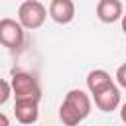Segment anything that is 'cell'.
Returning a JSON list of instances; mask_svg holds the SVG:
<instances>
[{
  "label": "cell",
  "mask_w": 126,
  "mask_h": 126,
  "mask_svg": "<svg viewBox=\"0 0 126 126\" xmlns=\"http://www.w3.org/2000/svg\"><path fill=\"white\" fill-rule=\"evenodd\" d=\"M91 108V96L81 89H71L59 106V120L65 126H79L85 118H89Z\"/></svg>",
  "instance_id": "6da1fadb"
},
{
  "label": "cell",
  "mask_w": 126,
  "mask_h": 126,
  "mask_svg": "<svg viewBox=\"0 0 126 126\" xmlns=\"http://www.w3.org/2000/svg\"><path fill=\"white\" fill-rule=\"evenodd\" d=\"M10 87H12V96L16 98V102H20V100L39 102V98H41L39 81L32 73H26V71L14 73L12 75V81H10Z\"/></svg>",
  "instance_id": "7a4b0ae2"
},
{
  "label": "cell",
  "mask_w": 126,
  "mask_h": 126,
  "mask_svg": "<svg viewBox=\"0 0 126 126\" xmlns=\"http://www.w3.org/2000/svg\"><path fill=\"white\" fill-rule=\"evenodd\" d=\"M47 10L39 0H26L18 8V22L24 30H37L43 26Z\"/></svg>",
  "instance_id": "3957f363"
},
{
  "label": "cell",
  "mask_w": 126,
  "mask_h": 126,
  "mask_svg": "<svg viewBox=\"0 0 126 126\" xmlns=\"http://www.w3.org/2000/svg\"><path fill=\"white\" fill-rule=\"evenodd\" d=\"M24 28L20 26V22L12 20V18H2L0 20V43L12 51L20 49L24 45Z\"/></svg>",
  "instance_id": "277c9868"
},
{
  "label": "cell",
  "mask_w": 126,
  "mask_h": 126,
  "mask_svg": "<svg viewBox=\"0 0 126 126\" xmlns=\"http://www.w3.org/2000/svg\"><path fill=\"white\" fill-rule=\"evenodd\" d=\"M93 98H94L96 108L102 110V112H112V110H116L120 106V91H118V87L114 83L104 87L96 94H93Z\"/></svg>",
  "instance_id": "5b68a950"
},
{
  "label": "cell",
  "mask_w": 126,
  "mask_h": 126,
  "mask_svg": "<svg viewBox=\"0 0 126 126\" xmlns=\"http://www.w3.org/2000/svg\"><path fill=\"white\" fill-rule=\"evenodd\" d=\"M49 16L57 24H71L75 18V4L73 0H51L49 4Z\"/></svg>",
  "instance_id": "8992f818"
},
{
  "label": "cell",
  "mask_w": 126,
  "mask_h": 126,
  "mask_svg": "<svg viewBox=\"0 0 126 126\" xmlns=\"http://www.w3.org/2000/svg\"><path fill=\"white\" fill-rule=\"evenodd\" d=\"M14 116L20 124H35L39 118V102L33 100H20L14 104Z\"/></svg>",
  "instance_id": "52a82bcc"
},
{
  "label": "cell",
  "mask_w": 126,
  "mask_h": 126,
  "mask_svg": "<svg viewBox=\"0 0 126 126\" xmlns=\"http://www.w3.org/2000/svg\"><path fill=\"white\" fill-rule=\"evenodd\" d=\"M96 18L104 24H114L122 18V2L120 0H98Z\"/></svg>",
  "instance_id": "ba28073f"
},
{
  "label": "cell",
  "mask_w": 126,
  "mask_h": 126,
  "mask_svg": "<svg viewBox=\"0 0 126 126\" xmlns=\"http://www.w3.org/2000/svg\"><path fill=\"white\" fill-rule=\"evenodd\" d=\"M114 81L110 79V75L104 71V69H94V71H91L89 75H87V89H89V93L91 94H96L98 91H102L104 87H108V85H112Z\"/></svg>",
  "instance_id": "9c48e42d"
},
{
  "label": "cell",
  "mask_w": 126,
  "mask_h": 126,
  "mask_svg": "<svg viewBox=\"0 0 126 126\" xmlns=\"http://www.w3.org/2000/svg\"><path fill=\"white\" fill-rule=\"evenodd\" d=\"M10 96H12V87H10V83L4 81V79H0V104L8 102Z\"/></svg>",
  "instance_id": "30bf717a"
},
{
  "label": "cell",
  "mask_w": 126,
  "mask_h": 126,
  "mask_svg": "<svg viewBox=\"0 0 126 126\" xmlns=\"http://www.w3.org/2000/svg\"><path fill=\"white\" fill-rule=\"evenodd\" d=\"M116 83H118L122 89H126V63H122V65L116 69Z\"/></svg>",
  "instance_id": "8fae6325"
},
{
  "label": "cell",
  "mask_w": 126,
  "mask_h": 126,
  "mask_svg": "<svg viewBox=\"0 0 126 126\" xmlns=\"http://www.w3.org/2000/svg\"><path fill=\"white\" fill-rule=\"evenodd\" d=\"M120 120H122V122L126 124V102H124V104L120 106Z\"/></svg>",
  "instance_id": "7c38bea8"
},
{
  "label": "cell",
  "mask_w": 126,
  "mask_h": 126,
  "mask_svg": "<svg viewBox=\"0 0 126 126\" xmlns=\"http://www.w3.org/2000/svg\"><path fill=\"white\" fill-rule=\"evenodd\" d=\"M0 126H10L8 116H6V114H2V112H0Z\"/></svg>",
  "instance_id": "4fadbf2b"
},
{
  "label": "cell",
  "mask_w": 126,
  "mask_h": 126,
  "mask_svg": "<svg viewBox=\"0 0 126 126\" xmlns=\"http://www.w3.org/2000/svg\"><path fill=\"white\" fill-rule=\"evenodd\" d=\"M120 22H122V32L126 33V14H122V18H120Z\"/></svg>",
  "instance_id": "5bb4252c"
}]
</instances>
